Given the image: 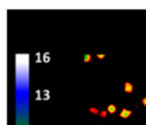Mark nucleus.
I'll return each instance as SVG.
<instances>
[{"mask_svg": "<svg viewBox=\"0 0 146 125\" xmlns=\"http://www.w3.org/2000/svg\"><path fill=\"white\" fill-rule=\"evenodd\" d=\"M131 114H132V111H131V110L123 108V109L121 110V112H120V117H122V118H128V117H130V116H131Z\"/></svg>", "mask_w": 146, "mask_h": 125, "instance_id": "f257e3e1", "label": "nucleus"}, {"mask_svg": "<svg viewBox=\"0 0 146 125\" xmlns=\"http://www.w3.org/2000/svg\"><path fill=\"white\" fill-rule=\"evenodd\" d=\"M132 91H133V86H132V84L129 83V81L124 83V92H125V93H132Z\"/></svg>", "mask_w": 146, "mask_h": 125, "instance_id": "f03ea898", "label": "nucleus"}, {"mask_svg": "<svg viewBox=\"0 0 146 125\" xmlns=\"http://www.w3.org/2000/svg\"><path fill=\"white\" fill-rule=\"evenodd\" d=\"M107 112H110V114H115V112H116V107H115L114 104H110V106L107 107Z\"/></svg>", "mask_w": 146, "mask_h": 125, "instance_id": "7ed1b4c3", "label": "nucleus"}, {"mask_svg": "<svg viewBox=\"0 0 146 125\" xmlns=\"http://www.w3.org/2000/svg\"><path fill=\"white\" fill-rule=\"evenodd\" d=\"M89 111H90L91 114H95V115H97V114H99V112H100V111H99L97 108H94V107H91V108L89 109Z\"/></svg>", "mask_w": 146, "mask_h": 125, "instance_id": "20e7f679", "label": "nucleus"}, {"mask_svg": "<svg viewBox=\"0 0 146 125\" xmlns=\"http://www.w3.org/2000/svg\"><path fill=\"white\" fill-rule=\"evenodd\" d=\"M90 60H91V55H90V54H84L83 61H84V62H89Z\"/></svg>", "mask_w": 146, "mask_h": 125, "instance_id": "39448f33", "label": "nucleus"}, {"mask_svg": "<svg viewBox=\"0 0 146 125\" xmlns=\"http://www.w3.org/2000/svg\"><path fill=\"white\" fill-rule=\"evenodd\" d=\"M107 114H108V112H107V110H103V111H100V112H99L100 117H103V118H105V117L107 116Z\"/></svg>", "mask_w": 146, "mask_h": 125, "instance_id": "423d86ee", "label": "nucleus"}, {"mask_svg": "<svg viewBox=\"0 0 146 125\" xmlns=\"http://www.w3.org/2000/svg\"><path fill=\"white\" fill-rule=\"evenodd\" d=\"M105 56H106L105 54H97V57H98L99 60H103V58H104Z\"/></svg>", "mask_w": 146, "mask_h": 125, "instance_id": "0eeeda50", "label": "nucleus"}, {"mask_svg": "<svg viewBox=\"0 0 146 125\" xmlns=\"http://www.w3.org/2000/svg\"><path fill=\"white\" fill-rule=\"evenodd\" d=\"M141 102H143V104H144V106H145V107H146V96H145V97H143V99H141Z\"/></svg>", "mask_w": 146, "mask_h": 125, "instance_id": "6e6552de", "label": "nucleus"}]
</instances>
